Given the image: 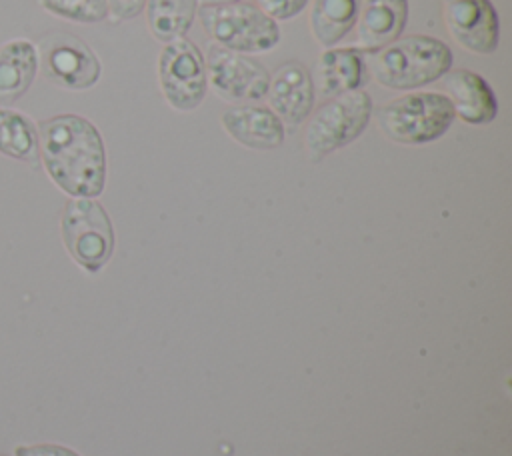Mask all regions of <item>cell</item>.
Masks as SVG:
<instances>
[{
    "instance_id": "obj_18",
    "label": "cell",
    "mask_w": 512,
    "mask_h": 456,
    "mask_svg": "<svg viewBox=\"0 0 512 456\" xmlns=\"http://www.w3.org/2000/svg\"><path fill=\"white\" fill-rule=\"evenodd\" d=\"M0 154L30 166H38V126L12 108H0Z\"/></svg>"
},
{
    "instance_id": "obj_9",
    "label": "cell",
    "mask_w": 512,
    "mask_h": 456,
    "mask_svg": "<svg viewBox=\"0 0 512 456\" xmlns=\"http://www.w3.org/2000/svg\"><path fill=\"white\" fill-rule=\"evenodd\" d=\"M204 62L208 84L218 98L232 104H254L266 96L270 72L254 58L212 42Z\"/></svg>"
},
{
    "instance_id": "obj_13",
    "label": "cell",
    "mask_w": 512,
    "mask_h": 456,
    "mask_svg": "<svg viewBox=\"0 0 512 456\" xmlns=\"http://www.w3.org/2000/svg\"><path fill=\"white\" fill-rule=\"evenodd\" d=\"M222 128L232 140L252 150H274L282 146L286 126L268 108L260 104H238L222 112Z\"/></svg>"
},
{
    "instance_id": "obj_5",
    "label": "cell",
    "mask_w": 512,
    "mask_h": 456,
    "mask_svg": "<svg viewBox=\"0 0 512 456\" xmlns=\"http://www.w3.org/2000/svg\"><path fill=\"white\" fill-rule=\"evenodd\" d=\"M374 104L368 92L356 90L328 98L310 112L304 142L308 156L318 162L324 156L354 142L368 126Z\"/></svg>"
},
{
    "instance_id": "obj_22",
    "label": "cell",
    "mask_w": 512,
    "mask_h": 456,
    "mask_svg": "<svg viewBox=\"0 0 512 456\" xmlns=\"http://www.w3.org/2000/svg\"><path fill=\"white\" fill-rule=\"evenodd\" d=\"M14 456H80V454L60 444H26V446H16Z\"/></svg>"
},
{
    "instance_id": "obj_12",
    "label": "cell",
    "mask_w": 512,
    "mask_h": 456,
    "mask_svg": "<svg viewBox=\"0 0 512 456\" xmlns=\"http://www.w3.org/2000/svg\"><path fill=\"white\" fill-rule=\"evenodd\" d=\"M442 84L448 92L446 98L452 104L454 116H458L462 122L484 126L496 118L498 100L484 76L466 68H456L442 76Z\"/></svg>"
},
{
    "instance_id": "obj_2",
    "label": "cell",
    "mask_w": 512,
    "mask_h": 456,
    "mask_svg": "<svg viewBox=\"0 0 512 456\" xmlns=\"http://www.w3.org/2000/svg\"><path fill=\"white\" fill-rule=\"evenodd\" d=\"M370 76L390 90H416L440 80L452 68V50L426 34L400 36L370 52Z\"/></svg>"
},
{
    "instance_id": "obj_8",
    "label": "cell",
    "mask_w": 512,
    "mask_h": 456,
    "mask_svg": "<svg viewBox=\"0 0 512 456\" xmlns=\"http://www.w3.org/2000/svg\"><path fill=\"white\" fill-rule=\"evenodd\" d=\"M38 68L48 82L66 90H86L100 78V60L78 36L52 32L40 38Z\"/></svg>"
},
{
    "instance_id": "obj_3",
    "label": "cell",
    "mask_w": 512,
    "mask_h": 456,
    "mask_svg": "<svg viewBox=\"0 0 512 456\" xmlns=\"http://www.w3.org/2000/svg\"><path fill=\"white\" fill-rule=\"evenodd\" d=\"M378 128L398 144H428L442 138L454 122V110L446 94L408 92L376 110Z\"/></svg>"
},
{
    "instance_id": "obj_20",
    "label": "cell",
    "mask_w": 512,
    "mask_h": 456,
    "mask_svg": "<svg viewBox=\"0 0 512 456\" xmlns=\"http://www.w3.org/2000/svg\"><path fill=\"white\" fill-rule=\"evenodd\" d=\"M38 2L46 12L78 24H96L108 18L106 0H38Z\"/></svg>"
},
{
    "instance_id": "obj_17",
    "label": "cell",
    "mask_w": 512,
    "mask_h": 456,
    "mask_svg": "<svg viewBox=\"0 0 512 456\" xmlns=\"http://www.w3.org/2000/svg\"><path fill=\"white\" fill-rule=\"evenodd\" d=\"M362 0H314L310 8V30L326 46H336L358 22Z\"/></svg>"
},
{
    "instance_id": "obj_15",
    "label": "cell",
    "mask_w": 512,
    "mask_h": 456,
    "mask_svg": "<svg viewBox=\"0 0 512 456\" xmlns=\"http://www.w3.org/2000/svg\"><path fill=\"white\" fill-rule=\"evenodd\" d=\"M368 80V64L358 48H328L318 58L316 84L326 98L362 90Z\"/></svg>"
},
{
    "instance_id": "obj_7",
    "label": "cell",
    "mask_w": 512,
    "mask_h": 456,
    "mask_svg": "<svg viewBox=\"0 0 512 456\" xmlns=\"http://www.w3.org/2000/svg\"><path fill=\"white\" fill-rule=\"evenodd\" d=\"M158 82L170 108L192 112L200 106L208 90V78L204 56L192 40L166 42L158 56Z\"/></svg>"
},
{
    "instance_id": "obj_19",
    "label": "cell",
    "mask_w": 512,
    "mask_h": 456,
    "mask_svg": "<svg viewBox=\"0 0 512 456\" xmlns=\"http://www.w3.org/2000/svg\"><path fill=\"white\" fill-rule=\"evenodd\" d=\"M198 10V0H146L148 28L160 42L184 38Z\"/></svg>"
},
{
    "instance_id": "obj_10",
    "label": "cell",
    "mask_w": 512,
    "mask_h": 456,
    "mask_svg": "<svg viewBox=\"0 0 512 456\" xmlns=\"http://www.w3.org/2000/svg\"><path fill=\"white\" fill-rule=\"evenodd\" d=\"M444 24L468 52L492 54L500 42V20L490 0H444Z\"/></svg>"
},
{
    "instance_id": "obj_11",
    "label": "cell",
    "mask_w": 512,
    "mask_h": 456,
    "mask_svg": "<svg viewBox=\"0 0 512 456\" xmlns=\"http://www.w3.org/2000/svg\"><path fill=\"white\" fill-rule=\"evenodd\" d=\"M266 96L270 110L284 126H300L314 110L316 90L310 70L298 60L282 64L274 76H270Z\"/></svg>"
},
{
    "instance_id": "obj_25",
    "label": "cell",
    "mask_w": 512,
    "mask_h": 456,
    "mask_svg": "<svg viewBox=\"0 0 512 456\" xmlns=\"http://www.w3.org/2000/svg\"><path fill=\"white\" fill-rule=\"evenodd\" d=\"M0 456H6V454H0Z\"/></svg>"
},
{
    "instance_id": "obj_23",
    "label": "cell",
    "mask_w": 512,
    "mask_h": 456,
    "mask_svg": "<svg viewBox=\"0 0 512 456\" xmlns=\"http://www.w3.org/2000/svg\"><path fill=\"white\" fill-rule=\"evenodd\" d=\"M106 4L108 14H112L116 20H132L144 10L146 0H106Z\"/></svg>"
},
{
    "instance_id": "obj_1",
    "label": "cell",
    "mask_w": 512,
    "mask_h": 456,
    "mask_svg": "<svg viewBox=\"0 0 512 456\" xmlns=\"http://www.w3.org/2000/svg\"><path fill=\"white\" fill-rule=\"evenodd\" d=\"M36 126L40 160L50 180L72 198L100 196L106 150L98 128L78 114H58Z\"/></svg>"
},
{
    "instance_id": "obj_6",
    "label": "cell",
    "mask_w": 512,
    "mask_h": 456,
    "mask_svg": "<svg viewBox=\"0 0 512 456\" xmlns=\"http://www.w3.org/2000/svg\"><path fill=\"white\" fill-rule=\"evenodd\" d=\"M62 240L68 254L88 272H98L114 252V228L94 198H70L62 212Z\"/></svg>"
},
{
    "instance_id": "obj_16",
    "label": "cell",
    "mask_w": 512,
    "mask_h": 456,
    "mask_svg": "<svg viewBox=\"0 0 512 456\" xmlns=\"http://www.w3.org/2000/svg\"><path fill=\"white\" fill-rule=\"evenodd\" d=\"M38 74L36 44L24 38L8 40L0 46V104L10 106L20 100Z\"/></svg>"
},
{
    "instance_id": "obj_14",
    "label": "cell",
    "mask_w": 512,
    "mask_h": 456,
    "mask_svg": "<svg viewBox=\"0 0 512 456\" xmlns=\"http://www.w3.org/2000/svg\"><path fill=\"white\" fill-rule=\"evenodd\" d=\"M408 22V0H362L358 14V50L374 52L398 40Z\"/></svg>"
},
{
    "instance_id": "obj_4",
    "label": "cell",
    "mask_w": 512,
    "mask_h": 456,
    "mask_svg": "<svg viewBox=\"0 0 512 456\" xmlns=\"http://www.w3.org/2000/svg\"><path fill=\"white\" fill-rule=\"evenodd\" d=\"M198 18L214 44L240 54H264L278 46L280 28L256 4H200Z\"/></svg>"
},
{
    "instance_id": "obj_24",
    "label": "cell",
    "mask_w": 512,
    "mask_h": 456,
    "mask_svg": "<svg viewBox=\"0 0 512 456\" xmlns=\"http://www.w3.org/2000/svg\"><path fill=\"white\" fill-rule=\"evenodd\" d=\"M200 4H232V2H240V0H198Z\"/></svg>"
},
{
    "instance_id": "obj_21",
    "label": "cell",
    "mask_w": 512,
    "mask_h": 456,
    "mask_svg": "<svg viewBox=\"0 0 512 456\" xmlns=\"http://www.w3.org/2000/svg\"><path fill=\"white\" fill-rule=\"evenodd\" d=\"M256 6L276 22L296 18L308 6V0H256Z\"/></svg>"
}]
</instances>
